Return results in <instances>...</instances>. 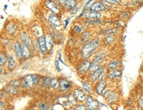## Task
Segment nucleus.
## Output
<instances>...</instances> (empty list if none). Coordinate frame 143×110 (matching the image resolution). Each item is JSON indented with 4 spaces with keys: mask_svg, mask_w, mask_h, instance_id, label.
<instances>
[{
    "mask_svg": "<svg viewBox=\"0 0 143 110\" xmlns=\"http://www.w3.org/2000/svg\"><path fill=\"white\" fill-rule=\"evenodd\" d=\"M99 46V41L97 40H94L91 42L88 43L82 47V56L83 58H88L89 56L92 54V53L97 49Z\"/></svg>",
    "mask_w": 143,
    "mask_h": 110,
    "instance_id": "nucleus-1",
    "label": "nucleus"
},
{
    "mask_svg": "<svg viewBox=\"0 0 143 110\" xmlns=\"http://www.w3.org/2000/svg\"><path fill=\"white\" fill-rule=\"evenodd\" d=\"M84 17L90 19H98L101 17V13L98 11L90 10L84 14Z\"/></svg>",
    "mask_w": 143,
    "mask_h": 110,
    "instance_id": "nucleus-2",
    "label": "nucleus"
},
{
    "mask_svg": "<svg viewBox=\"0 0 143 110\" xmlns=\"http://www.w3.org/2000/svg\"><path fill=\"white\" fill-rule=\"evenodd\" d=\"M46 5L49 10L51 11L53 13L58 14L60 13V9L57 6V5L51 0H47L46 2Z\"/></svg>",
    "mask_w": 143,
    "mask_h": 110,
    "instance_id": "nucleus-3",
    "label": "nucleus"
},
{
    "mask_svg": "<svg viewBox=\"0 0 143 110\" xmlns=\"http://www.w3.org/2000/svg\"><path fill=\"white\" fill-rule=\"evenodd\" d=\"M87 105L90 109H97L98 108V102L91 97H88L87 98Z\"/></svg>",
    "mask_w": 143,
    "mask_h": 110,
    "instance_id": "nucleus-4",
    "label": "nucleus"
},
{
    "mask_svg": "<svg viewBox=\"0 0 143 110\" xmlns=\"http://www.w3.org/2000/svg\"><path fill=\"white\" fill-rule=\"evenodd\" d=\"M90 9L95 11H101L106 9V6L100 2H94L90 6Z\"/></svg>",
    "mask_w": 143,
    "mask_h": 110,
    "instance_id": "nucleus-5",
    "label": "nucleus"
},
{
    "mask_svg": "<svg viewBox=\"0 0 143 110\" xmlns=\"http://www.w3.org/2000/svg\"><path fill=\"white\" fill-rule=\"evenodd\" d=\"M48 20H49V22L52 24V25L55 28L60 27L61 26V23L60 22V20L58 19V17L54 15H50L48 17Z\"/></svg>",
    "mask_w": 143,
    "mask_h": 110,
    "instance_id": "nucleus-6",
    "label": "nucleus"
},
{
    "mask_svg": "<svg viewBox=\"0 0 143 110\" xmlns=\"http://www.w3.org/2000/svg\"><path fill=\"white\" fill-rule=\"evenodd\" d=\"M74 96L76 98V99L80 102L84 101L86 100V96L84 94V92L82 90H79V89H76L74 91Z\"/></svg>",
    "mask_w": 143,
    "mask_h": 110,
    "instance_id": "nucleus-7",
    "label": "nucleus"
},
{
    "mask_svg": "<svg viewBox=\"0 0 143 110\" xmlns=\"http://www.w3.org/2000/svg\"><path fill=\"white\" fill-rule=\"evenodd\" d=\"M38 42V44H39V47L41 49V51L42 52V53L45 54L47 52V49H48L47 46H46L45 38H44L43 37L39 38Z\"/></svg>",
    "mask_w": 143,
    "mask_h": 110,
    "instance_id": "nucleus-8",
    "label": "nucleus"
},
{
    "mask_svg": "<svg viewBox=\"0 0 143 110\" xmlns=\"http://www.w3.org/2000/svg\"><path fill=\"white\" fill-rule=\"evenodd\" d=\"M60 89L63 91L69 90L71 87V84L70 82L66 80H62L60 82Z\"/></svg>",
    "mask_w": 143,
    "mask_h": 110,
    "instance_id": "nucleus-9",
    "label": "nucleus"
},
{
    "mask_svg": "<svg viewBox=\"0 0 143 110\" xmlns=\"http://www.w3.org/2000/svg\"><path fill=\"white\" fill-rule=\"evenodd\" d=\"M24 85L26 87H28V88H31L33 87L34 84V81H33V75H26L24 77Z\"/></svg>",
    "mask_w": 143,
    "mask_h": 110,
    "instance_id": "nucleus-10",
    "label": "nucleus"
},
{
    "mask_svg": "<svg viewBox=\"0 0 143 110\" xmlns=\"http://www.w3.org/2000/svg\"><path fill=\"white\" fill-rule=\"evenodd\" d=\"M102 71H103V69H102V67L98 68L96 70V71H94V73H93L92 76H91V80H93V81L96 80L100 76L101 74H102V72H103Z\"/></svg>",
    "mask_w": 143,
    "mask_h": 110,
    "instance_id": "nucleus-11",
    "label": "nucleus"
},
{
    "mask_svg": "<svg viewBox=\"0 0 143 110\" xmlns=\"http://www.w3.org/2000/svg\"><path fill=\"white\" fill-rule=\"evenodd\" d=\"M45 41H46V46H47V48L48 49H50L52 47V46H53V39L52 38L49 34H47L45 36Z\"/></svg>",
    "mask_w": 143,
    "mask_h": 110,
    "instance_id": "nucleus-12",
    "label": "nucleus"
},
{
    "mask_svg": "<svg viewBox=\"0 0 143 110\" xmlns=\"http://www.w3.org/2000/svg\"><path fill=\"white\" fill-rule=\"evenodd\" d=\"M20 47H21V50H22V56L24 58H27L30 56V51H29L28 48L24 44H22L20 45Z\"/></svg>",
    "mask_w": 143,
    "mask_h": 110,
    "instance_id": "nucleus-13",
    "label": "nucleus"
},
{
    "mask_svg": "<svg viewBox=\"0 0 143 110\" xmlns=\"http://www.w3.org/2000/svg\"><path fill=\"white\" fill-rule=\"evenodd\" d=\"M77 4L76 0H65V5L68 9H73Z\"/></svg>",
    "mask_w": 143,
    "mask_h": 110,
    "instance_id": "nucleus-14",
    "label": "nucleus"
},
{
    "mask_svg": "<svg viewBox=\"0 0 143 110\" xmlns=\"http://www.w3.org/2000/svg\"><path fill=\"white\" fill-rule=\"evenodd\" d=\"M21 39H22V41L23 42V44H25L27 47H31V45H32L31 44V39L28 37V36L25 33H23L21 35Z\"/></svg>",
    "mask_w": 143,
    "mask_h": 110,
    "instance_id": "nucleus-15",
    "label": "nucleus"
},
{
    "mask_svg": "<svg viewBox=\"0 0 143 110\" xmlns=\"http://www.w3.org/2000/svg\"><path fill=\"white\" fill-rule=\"evenodd\" d=\"M105 87H106V82L102 80H101L98 83V85L97 87H96V92H97V93L99 94H101L102 93L103 90H104Z\"/></svg>",
    "mask_w": 143,
    "mask_h": 110,
    "instance_id": "nucleus-16",
    "label": "nucleus"
},
{
    "mask_svg": "<svg viewBox=\"0 0 143 110\" xmlns=\"http://www.w3.org/2000/svg\"><path fill=\"white\" fill-rule=\"evenodd\" d=\"M90 63L89 62V61H85L84 62L82 63L81 65L79 67V71L80 72H84L86 71L87 70L89 69V67H90Z\"/></svg>",
    "mask_w": 143,
    "mask_h": 110,
    "instance_id": "nucleus-17",
    "label": "nucleus"
},
{
    "mask_svg": "<svg viewBox=\"0 0 143 110\" xmlns=\"http://www.w3.org/2000/svg\"><path fill=\"white\" fill-rule=\"evenodd\" d=\"M14 47H15V53L16 55H17V58H21L22 56V50H21V47L19 45V44L18 42H16L14 45Z\"/></svg>",
    "mask_w": 143,
    "mask_h": 110,
    "instance_id": "nucleus-18",
    "label": "nucleus"
},
{
    "mask_svg": "<svg viewBox=\"0 0 143 110\" xmlns=\"http://www.w3.org/2000/svg\"><path fill=\"white\" fill-rule=\"evenodd\" d=\"M121 71H119V70H116V71H113L112 73L109 74V78H113V79L118 78L121 76Z\"/></svg>",
    "mask_w": 143,
    "mask_h": 110,
    "instance_id": "nucleus-19",
    "label": "nucleus"
},
{
    "mask_svg": "<svg viewBox=\"0 0 143 110\" xmlns=\"http://www.w3.org/2000/svg\"><path fill=\"white\" fill-rule=\"evenodd\" d=\"M100 62H98V61H96V60H94L93 61V62H92L91 64H90V67H89V71H96V70L98 68V66H99V64H100Z\"/></svg>",
    "mask_w": 143,
    "mask_h": 110,
    "instance_id": "nucleus-20",
    "label": "nucleus"
},
{
    "mask_svg": "<svg viewBox=\"0 0 143 110\" xmlns=\"http://www.w3.org/2000/svg\"><path fill=\"white\" fill-rule=\"evenodd\" d=\"M8 66L9 68L10 69H14L15 66V59L13 58V56H10L9 58V61H8Z\"/></svg>",
    "mask_w": 143,
    "mask_h": 110,
    "instance_id": "nucleus-21",
    "label": "nucleus"
},
{
    "mask_svg": "<svg viewBox=\"0 0 143 110\" xmlns=\"http://www.w3.org/2000/svg\"><path fill=\"white\" fill-rule=\"evenodd\" d=\"M119 65V61H114L111 62L109 65H108V68L109 69H114L118 67Z\"/></svg>",
    "mask_w": 143,
    "mask_h": 110,
    "instance_id": "nucleus-22",
    "label": "nucleus"
},
{
    "mask_svg": "<svg viewBox=\"0 0 143 110\" xmlns=\"http://www.w3.org/2000/svg\"><path fill=\"white\" fill-rule=\"evenodd\" d=\"M101 1L103 3L111 4V5H116V4H118L121 2V0H101Z\"/></svg>",
    "mask_w": 143,
    "mask_h": 110,
    "instance_id": "nucleus-23",
    "label": "nucleus"
},
{
    "mask_svg": "<svg viewBox=\"0 0 143 110\" xmlns=\"http://www.w3.org/2000/svg\"><path fill=\"white\" fill-rule=\"evenodd\" d=\"M116 94L114 93H111L107 97V101L109 103H113V102H114L116 100Z\"/></svg>",
    "mask_w": 143,
    "mask_h": 110,
    "instance_id": "nucleus-24",
    "label": "nucleus"
},
{
    "mask_svg": "<svg viewBox=\"0 0 143 110\" xmlns=\"http://www.w3.org/2000/svg\"><path fill=\"white\" fill-rule=\"evenodd\" d=\"M68 100L73 105H76V104H77V99H76V98H75V97H74L73 96H72V95H69V96Z\"/></svg>",
    "mask_w": 143,
    "mask_h": 110,
    "instance_id": "nucleus-25",
    "label": "nucleus"
},
{
    "mask_svg": "<svg viewBox=\"0 0 143 110\" xmlns=\"http://www.w3.org/2000/svg\"><path fill=\"white\" fill-rule=\"evenodd\" d=\"M58 85H59V82H58V80H57L56 78H53V79H51V87H53V88H58Z\"/></svg>",
    "mask_w": 143,
    "mask_h": 110,
    "instance_id": "nucleus-26",
    "label": "nucleus"
},
{
    "mask_svg": "<svg viewBox=\"0 0 143 110\" xmlns=\"http://www.w3.org/2000/svg\"><path fill=\"white\" fill-rule=\"evenodd\" d=\"M7 59H6V56L5 54L1 55V58H0V64L1 65H4L6 63Z\"/></svg>",
    "mask_w": 143,
    "mask_h": 110,
    "instance_id": "nucleus-27",
    "label": "nucleus"
},
{
    "mask_svg": "<svg viewBox=\"0 0 143 110\" xmlns=\"http://www.w3.org/2000/svg\"><path fill=\"white\" fill-rule=\"evenodd\" d=\"M51 79L49 77H46V79H45L44 82V85L45 87H48L49 86V85H51Z\"/></svg>",
    "mask_w": 143,
    "mask_h": 110,
    "instance_id": "nucleus-28",
    "label": "nucleus"
},
{
    "mask_svg": "<svg viewBox=\"0 0 143 110\" xmlns=\"http://www.w3.org/2000/svg\"><path fill=\"white\" fill-rule=\"evenodd\" d=\"M82 87H83V88L86 90V91L90 92L91 89H90V87H89V85H87V84H85V83L83 82H82Z\"/></svg>",
    "mask_w": 143,
    "mask_h": 110,
    "instance_id": "nucleus-29",
    "label": "nucleus"
},
{
    "mask_svg": "<svg viewBox=\"0 0 143 110\" xmlns=\"http://www.w3.org/2000/svg\"><path fill=\"white\" fill-rule=\"evenodd\" d=\"M33 81H34V85H38L40 82V78L38 76H35V75H33Z\"/></svg>",
    "mask_w": 143,
    "mask_h": 110,
    "instance_id": "nucleus-30",
    "label": "nucleus"
},
{
    "mask_svg": "<svg viewBox=\"0 0 143 110\" xmlns=\"http://www.w3.org/2000/svg\"><path fill=\"white\" fill-rule=\"evenodd\" d=\"M109 94H110V92H109V89H106V90H105L103 92V96L105 98H107Z\"/></svg>",
    "mask_w": 143,
    "mask_h": 110,
    "instance_id": "nucleus-31",
    "label": "nucleus"
},
{
    "mask_svg": "<svg viewBox=\"0 0 143 110\" xmlns=\"http://www.w3.org/2000/svg\"><path fill=\"white\" fill-rule=\"evenodd\" d=\"M113 36H110V35H109V36H107V38H106V40L108 42H111L113 41Z\"/></svg>",
    "mask_w": 143,
    "mask_h": 110,
    "instance_id": "nucleus-32",
    "label": "nucleus"
},
{
    "mask_svg": "<svg viewBox=\"0 0 143 110\" xmlns=\"http://www.w3.org/2000/svg\"><path fill=\"white\" fill-rule=\"evenodd\" d=\"M56 2L59 5H65V0H55Z\"/></svg>",
    "mask_w": 143,
    "mask_h": 110,
    "instance_id": "nucleus-33",
    "label": "nucleus"
},
{
    "mask_svg": "<svg viewBox=\"0 0 143 110\" xmlns=\"http://www.w3.org/2000/svg\"><path fill=\"white\" fill-rule=\"evenodd\" d=\"M55 68H56L57 71H58V72H60V67H59V62H58V61H55Z\"/></svg>",
    "mask_w": 143,
    "mask_h": 110,
    "instance_id": "nucleus-34",
    "label": "nucleus"
},
{
    "mask_svg": "<svg viewBox=\"0 0 143 110\" xmlns=\"http://www.w3.org/2000/svg\"><path fill=\"white\" fill-rule=\"evenodd\" d=\"M86 107L84 106V105H79V106H77L76 107V109H78V110H81V109H85Z\"/></svg>",
    "mask_w": 143,
    "mask_h": 110,
    "instance_id": "nucleus-35",
    "label": "nucleus"
},
{
    "mask_svg": "<svg viewBox=\"0 0 143 110\" xmlns=\"http://www.w3.org/2000/svg\"><path fill=\"white\" fill-rule=\"evenodd\" d=\"M79 9H80V8L79 7H77V8H75V9H73V11L71 12V13L73 14H75L77 12H78V11H79Z\"/></svg>",
    "mask_w": 143,
    "mask_h": 110,
    "instance_id": "nucleus-36",
    "label": "nucleus"
},
{
    "mask_svg": "<svg viewBox=\"0 0 143 110\" xmlns=\"http://www.w3.org/2000/svg\"><path fill=\"white\" fill-rule=\"evenodd\" d=\"M139 104L140 106H143V96H142L139 100Z\"/></svg>",
    "mask_w": 143,
    "mask_h": 110,
    "instance_id": "nucleus-37",
    "label": "nucleus"
},
{
    "mask_svg": "<svg viewBox=\"0 0 143 110\" xmlns=\"http://www.w3.org/2000/svg\"><path fill=\"white\" fill-rule=\"evenodd\" d=\"M40 107L41 109H46V105H45V104H44V103H42V104H40Z\"/></svg>",
    "mask_w": 143,
    "mask_h": 110,
    "instance_id": "nucleus-38",
    "label": "nucleus"
},
{
    "mask_svg": "<svg viewBox=\"0 0 143 110\" xmlns=\"http://www.w3.org/2000/svg\"><path fill=\"white\" fill-rule=\"evenodd\" d=\"M75 30L77 31V32H81V29H80V28L78 27V26H75Z\"/></svg>",
    "mask_w": 143,
    "mask_h": 110,
    "instance_id": "nucleus-39",
    "label": "nucleus"
},
{
    "mask_svg": "<svg viewBox=\"0 0 143 110\" xmlns=\"http://www.w3.org/2000/svg\"><path fill=\"white\" fill-rule=\"evenodd\" d=\"M69 19H67V20L65 21V28H66L67 27V26L68 25V24H69Z\"/></svg>",
    "mask_w": 143,
    "mask_h": 110,
    "instance_id": "nucleus-40",
    "label": "nucleus"
},
{
    "mask_svg": "<svg viewBox=\"0 0 143 110\" xmlns=\"http://www.w3.org/2000/svg\"><path fill=\"white\" fill-rule=\"evenodd\" d=\"M92 1H93V0H90V1H89V2H87V5H86V6H87V5H89V4H90V2H92Z\"/></svg>",
    "mask_w": 143,
    "mask_h": 110,
    "instance_id": "nucleus-41",
    "label": "nucleus"
},
{
    "mask_svg": "<svg viewBox=\"0 0 143 110\" xmlns=\"http://www.w3.org/2000/svg\"><path fill=\"white\" fill-rule=\"evenodd\" d=\"M60 60L61 61V62H62V63H63V61H62V59H61V54H60Z\"/></svg>",
    "mask_w": 143,
    "mask_h": 110,
    "instance_id": "nucleus-42",
    "label": "nucleus"
},
{
    "mask_svg": "<svg viewBox=\"0 0 143 110\" xmlns=\"http://www.w3.org/2000/svg\"><path fill=\"white\" fill-rule=\"evenodd\" d=\"M136 1H138V2H142L143 0H136Z\"/></svg>",
    "mask_w": 143,
    "mask_h": 110,
    "instance_id": "nucleus-43",
    "label": "nucleus"
}]
</instances>
